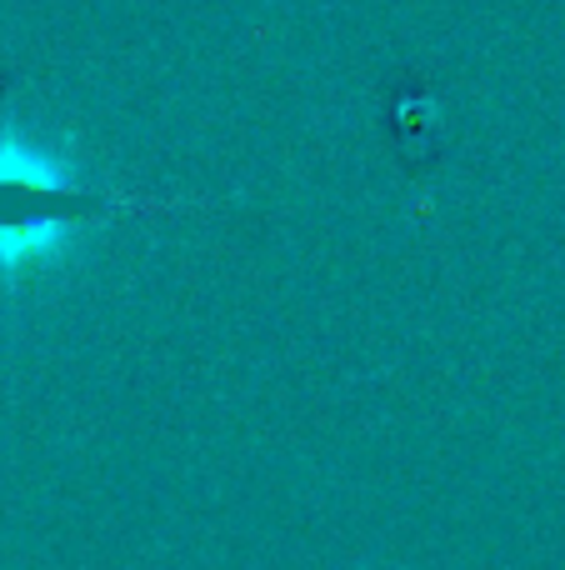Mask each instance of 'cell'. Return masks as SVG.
<instances>
[{
    "instance_id": "cell-1",
    "label": "cell",
    "mask_w": 565,
    "mask_h": 570,
    "mask_svg": "<svg viewBox=\"0 0 565 570\" xmlns=\"http://www.w3.org/2000/svg\"><path fill=\"white\" fill-rule=\"evenodd\" d=\"M110 210L116 200L66 160L20 136H0V276H26L56 261Z\"/></svg>"
}]
</instances>
